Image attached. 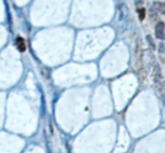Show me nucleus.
<instances>
[{
    "label": "nucleus",
    "mask_w": 165,
    "mask_h": 153,
    "mask_svg": "<svg viewBox=\"0 0 165 153\" xmlns=\"http://www.w3.org/2000/svg\"><path fill=\"white\" fill-rule=\"evenodd\" d=\"M128 14V10L127 7L125 5H121L120 9H119V20L122 21L126 18L127 15Z\"/></svg>",
    "instance_id": "obj_3"
},
{
    "label": "nucleus",
    "mask_w": 165,
    "mask_h": 153,
    "mask_svg": "<svg viewBox=\"0 0 165 153\" xmlns=\"http://www.w3.org/2000/svg\"><path fill=\"white\" fill-rule=\"evenodd\" d=\"M165 25L162 21L158 22L155 28V33L156 38L163 40L165 39Z\"/></svg>",
    "instance_id": "obj_1"
},
{
    "label": "nucleus",
    "mask_w": 165,
    "mask_h": 153,
    "mask_svg": "<svg viewBox=\"0 0 165 153\" xmlns=\"http://www.w3.org/2000/svg\"><path fill=\"white\" fill-rule=\"evenodd\" d=\"M159 51L161 54H165V43H161L159 45Z\"/></svg>",
    "instance_id": "obj_8"
},
{
    "label": "nucleus",
    "mask_w": 165,
    "mask_h": 153,
    "mask_svg": "<svg viewBox=\"0 0 165 153\" xmlns=\"http://www.w3.org/2000/svg\"><path fill=\"white\" fill-rule=\"evenodd\" d=\"M138 14H139V17L141 20H142L145 18V10L144 8H141L138 10Z\"/></svg>",
    "instance_id": "obj_6"
},
{
    "label": "nucleus",
    "mask_w": 165,
    "mask_h": 153,
    "mask_svg": "<svg viewBox=\"0 0 165 153\" xmlns=\"http://www.w3.org/2000/svg\"><path fill=\"white\" fill-rule=\"evenodd\" d=\"M147 41H148V43H149L150 46L151 47H153V49H155V43H154V42H153V39H152L150 36H148L147 37Z\"/></svg>",
    "instance_id": "obj_7"
},
{
    "label": "nucleus",
    "mask_w": 165,
    "mask_h": 153,
    "mask_svg": "<svg viewBox=\"0 0 165 153\" xmlns=\"http://www.w3.org/2000/svg\"><path fill=\"white\" fill-rule=\"evenodd\" d=\"M153 7L155 9L157 10L162 14H165V3L162 2H154L153 3Z\"/></svg>",
    "instance_id": "obj_4"
},
{
    "label": "nucleus",
    "mask_w": 165,
    "mask_h": 153,
    "mask_svg": "<svg viewBox=\"0 0 165 153\" xmlns=\"http://www.w3.org/2000/svg\"><path fill=\"white\" fill-rule=\"evenodd\" d=\"M160 91H161L162 103L164 105H165V82H164L163 83H161Z\"/></svg>",
    "instance_id": "obj_5"
},
{
    "label": "nucleus",
    "mask_w": 165,
    "mask_h": 153,
    "mask_svg": "<svg viewBox=\"0 0 165 153\" xmlns=\"http://www.w3.org/2000/svg\"><path fill=\"white\" fill-rule=\"evenodd\" d=\"M16 45L19 52H23L27 49L25 40L21 37H18L16 39Z\"/></svg>",
    "instance_id": "obj_2"
}]
</instances>
